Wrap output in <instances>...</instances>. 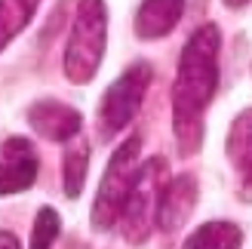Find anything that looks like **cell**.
Segmentation results:
<instances>
[{"label": "cell", "instance_id": "obj_13", "mask_svg": "<svg viewBox=\"0 0 252 249\" xmlns=\"http://www.w3.org/2000/svg\"><path fill=\"white\" fill-rule=\"evenodd\" d=\"M90 145L77 142L71 145L65 154H62V188H65L68 200H77L86 182V169H90Z\"/></svg>", "mask_w": 252, "mask_h": 249}, {"label": "cell", "instance_id": "obj_11", "mask_svg": "<svg viewBox=\"0 0 252 249\" xmlns=\"http://www.w3.org/2000/svg\"><path fill=\"white\" fill-rule=\"evenodd\" d=\"M243 231L234 221H206L197 231L188 234L182 249H240Z\"/></svg>", "mask_w": 252, "mask_h": 249}, {"label": "cell", "instance_id": "obj_8", "mask_svg": "<svg viewBox=\"0 0 252 249\" xmlns=\"http://www.w3.org/2000/svg\"><path fill=\"white\" fill-rule=\"evenodd\" d=\"M197 206V179L194 176H175L166 182L163 188V197H160V209H157V228L160 231H179L188 216L194 213Z\"/></svg>", "mask_w": 252, "mask_h": 249}, {"label": "cell", "instance_id": "obj_6", "mask_svg": "<svg viewBox=\"0 0 252 249\" xmlns=\"http://www.w3.org/2000/svg\"><path fill=\"white\" fill-rule=\"evenodd\" d=\"M37 172H40V160L28 139H6L0 145V197L28 191Z\"/></svg>", "mask_w": 252, "mask_h": 249}, {"label": "cell", "instance_id": "obj_2", "mask_svg": "<svg viewBox=\"0 0 252 249\" xmlns=\"http://www.w3.org/2000/svg\"><path fill=\"white\" fill-rule=\"evenodd\" d=\"M105 43H108V9L105 0H80L77 3V16H74L68 43H65V77L74 86L90 83L105 56Z\"/></svg>", "mask_w": 252, "mask_h": 249}, {"label": "cell", "instance_id": "obj_1", "mask_svg": "<svg viewBox=\"0 0 252 249\" xmlns=\"http://www.w3.org/2000/svg\"><path fill=\"white\" fill-rule=\"evenodd\" d=\"M219 49L221 31L200 25L182 49L172 83V129L182 154H194L203 139V117L219 90Z\"/></svg>", "mask_w": 252, "mask_h": 249}, {"label": "cell", "instance_id": "obj_7", "mask_svg": "<svg viewBox=\"0 0 252 249\" xmlns=\"http://www.w3.org/2000/svg\"><path fill=\"white\" fill-rule=\"evenodd\" d=\"M28 123L37 135H43L46 142H71L74 135L80 132L83 117L80 111H74L65 102H56V98H46V102H34L28 108Z\"/></svg>", "mask_w": 252, "mask_h": 249}, {"label": "cell", "instance_id": "obj_10", "mask_svg": "<svg viewBox=\"0 0 252 249\" xmlns=\"http://www.w3.org/2000/svg\"><path fill=\"white\" fill-rule=\"evenodd\" d=\"M185 12V0H142L135 12V34L142 40H157L166 37L179 25Z\"/></svg>", "mask_w": 252, "mask_h": 249}, {"label": "cell", "instance_id": "obj_14", "mask_svg": "<svg viewBox=\"0 0 252 249\" xmlns=\"http://www.w3.org/2000/svg\"><path fill=\"white\" fill-rule=\"evenodd\" d=\"M59 231H62L59 213L53 206H43L40 213H37V218H34V231H31V246L28 249H49L56 243Z\"/></svg>", "mask_w": 252, "mask_h": 249}, {"label": "cell", "instance_id": "obj_9", "mask_svg": "<svg viewBox=\"0 0 252 249\" xmlns=\"http://www.w3.org/2000/svg\"><path fill=\"white\" fill-rule=\"evenodd\" d=\"M224 151H228L231 166L240 176V197L246 203H252V108L237 114V120L231 123Z\"/></svg>", "mask_w": 252, "mask_h": 249}, {"label": "cell", "instance_id": "obj_4", "mask_svg": "<svg viewBox=\"0 0 252 249\" xmlns=\"http://www.w3.org/2000/svg\"><path fill=\"white\" fill-rule=\"evenodd\" d=\"M166 182H169L166 179V160L151 157L138 166V176L132 182V191L126 197L120 221H117L123 237L132 246L145 243L151 237V231L157 228V209H160V197H163Z\"/></svg>", "mask_w": 252, "mask_h": 249}, {"label": "cell", "instance_id": "obj_16", "mask_svg": "<svg viewBox=\"0 0 252 249\" xmlns=\"http://www.w3.org/2000/svg\"><path fill=\"white\" fill-rule=\"evenodd\" d=\"M224 3H228V6H246L249 0H224Z\"/></svg>", "mask_w": 252, "mask_h": 249}, {"label": "cell", "instance_id": "obj_15", "mask_svg": "<svg viewBox=\"0 0 252 249\" xmlns=\"http://www.w3.org/2000/svg\"><path fill=\"white\" fill-rule=\"evenodd\" d=\"M0 249H22V246H19V240H16V234L0 231Z\"/></svg>", "mask_w": 252, "mask_h": 249}, {"label": "cell", "instance_id": "obj_3", "mask_svg": "<svg viewBox=\"0 0 252 249\" xmlns=\"http://www.w3.org/2000/svg\"><path fill=\"white\" fill-rule=\"evenodd\" d=\"M138 151H142V139L129 135L126 142L117 145V151L111 154L108 169L95 191V203H93V228L95 231H111L120 221L123 203L132 191V182L138 176Z\"/></svg>", "mask_w": 252, "mask_h": 249}, {"label": "cell", "instance_id": "obj_12", "mask_svg": "<svg viewBox=\"0 0 252 249\" xmlns=\"http://www.w3.org/2000/svg\"><path fill=\"white\" fill-rule=\"evenodd\" d=\"M37 6L40 0H0V53L9 46L12 37H19L28 28Z\"/></svg>", "mask_w": 252, "mask_h": 249}, {"label": "cell", "instance_id": "obj_5", "mask_svg": "<svg viewBox=\"0 0 252 249\" xmlns=\"http://www.w3.org/2000/svg\"><path fill=\"white\" fill-rule=\"evenodd\" d=\"M151 77H154V74H151L148 62H135V65H129L108 86V93L102 95V105H98V126H102L105 139L132 123V117L138 114V108L145 102Z\"/></svg>", "mask_w": 252, "mask_h": 249}]
</instances>
